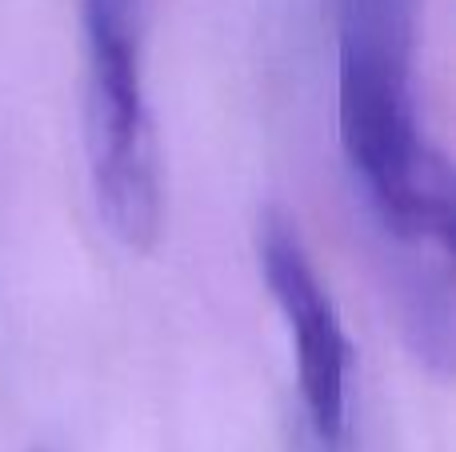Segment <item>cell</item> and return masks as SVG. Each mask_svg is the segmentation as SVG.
I'll return each instance as SVG.
<instances>
[{
  "instance_id": "cell-4",
  "label": "cell",
  "mask_w": 456,
  "mask_h": 452,
  "mask_svg": "<svg viewBox=\"0 0 456 452\" xmlns=\"http://www.w3.org/2000/svg\"><path fill=\"white\" fill-rule=\"evenodd\" d=\"M37 452H45V448H37Z\"/></svg>"
},
{
  "instance_id": "cell-1",
  "label": "cell",
  "mask_w": 456,
  "mask_h": 452,
  "mask_svg": "<svg viewBox=\"0 0 456 452\" xmlns=\"http://www.w3.org/2000/svg\"><path fill=\"white\" fill-rule=\"evenodd\" d=\"M85 144L101 224L128 253L160 237L165 189L160 152L144 96L141 0H85Z\"/></svg>"
},
{
  "instance_id": "cell-3",
  "label": "cell",
  "mask_w": 456,
  "mask_h": 452,
  "mask_svg": "<svg viewBox=\"0 0 456 452\" xmlns=\"http://www.w3.org/2000/svg\"><path fill=\"white\" fill-rule=\"evenodd\" d=\"M256 261L289 328L305 429L316 452H348V349L337 304L308 256L297 221L281 208L260 213Z\"/></svg>"
},
{
  "instance_id": "cell-2",
  "label": "cell",
  "mask_w": 456,
  "mask_h": 452,
  "mask_svg": "<svg viewBox=\"0 0 456 452\" xmlns=\"http://www.w3.org/2000/svg\"><path fill=\"white\" fill-rule=\"evenodd\" d=\"M412 4L337 0V117L356 184L396 181L428 149L412 93Z\"/></svg>"
}]
</instances>
